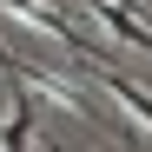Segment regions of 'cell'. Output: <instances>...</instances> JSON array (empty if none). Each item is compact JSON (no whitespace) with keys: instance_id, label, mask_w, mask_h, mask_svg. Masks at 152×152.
<instances>
[{"instance_id":"3957f363","label":"cell","mask_w":152,"mask_h":152,"mask_svg":"<svg viewBox=\"0 0 152 152\" xmlns=\"http://www.w3.org/2000/svg\"><path fill=\"white\" fill-rule=\"evenodd\" d=\"M93 13L106 20L119 40H132V46H145V53H152V27H145V20H132V7H119V0H93Z\"/></svg>"},{"instance_id":"6da1fadb","label":"cell","mask_w":152,"mask_h":152,"mask_svg":"<svg viewBox=\"0 0 152 152\" xmlns=\"http://www.w3.org/2000/svg\"><path fill=\"white\" fill-rule=\"evenodd\" d=\"M93 73H99V86H106V93H113V99H119V106L132 113V119H145V126H152V93H145L139 80H126V73H113L106 60H99Z\"/></svg>"},{"instance_id":"7a4b0ae2","label":"cell","mask_w":152,"mask_h":152,"mask_svg":"<svg viewBox=\"0 0 152 152\" xmlns=\"http://www.w3.org/2000/svg\"><path fill=\"white\" fill-rule=\"evenodd\" d=\"M20 93H13V113H7V126H0V152H27V139H33V93H27V80H13Z\"/></svg>"},{"instance_id":"277c9868","label":"cell","mask_w":152,"mask_h":152,"mask_svg":"<svg viewBox=\"0 0 152 152\" xmlns=\"http://www.w3.org/2000/svg\"><path fill=\"white\" fill-rule=\"evenodd\" d=\"M0 73H7V80H13V73H20V60L7 53V40H0Z\"/></svg>"}]
</instances>
